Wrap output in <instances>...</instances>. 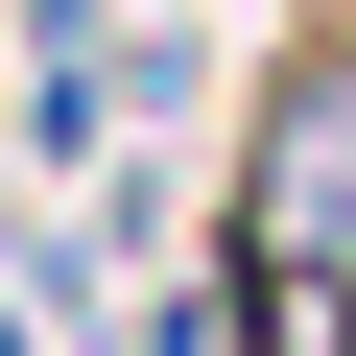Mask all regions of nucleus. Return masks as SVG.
Instances as JSON below:
<instances>
[{
    "instance_id": "obj_1",
    "label": "nucleus",
    "mask_w": 356,
    "mask_h": 356,
    "mask_svg": "<svg viewBox=\"0 0 356 356\" xmlns=\"http://www.w3.org/2000/svg\"><path fill=\"white\" fill-rule=\"evenodd\" d=\"M238 356H356V48H309L261 95V166H238Z\"/></svg>"
}]
</instances>
